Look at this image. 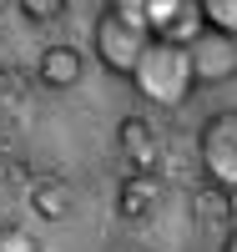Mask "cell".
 Instances as JSON below:
<instances>
[{"mask_svg":"<svg viewBox=\"0 0 237 252\" xmlns=\"http://www.w3.org/2000/svg\"><path fill=\"white\" fill-rule=\"evenodd\" d=\"M132 86L141 91V101H152L162 111H182L192 91H197V71H192V56L187 46H171V40H152L141 51L136 71H132Z\"/></svg>","mask_w":237,"mask_h":252,"instance_id":"1","label":"cell"},{"mask_svg":"<svg viewBox=\"0 0 237 252\" xmlns=\"http://www.w3.org/2000/svg\"><path fill=\"white\" fill-rule=\"evenodd\" d=\"M146 46H152V31H146L136 15H126V10H96L91 51H96V61H101V71L132 81V71H136V61H141Z\"/></svg>","mask_w":237,"mask_h":252,"instance_id":"2","label":"cell"},{"mask_svg":"<svg viewBox=\"0 0 237 252\" xmlns=\"http://www.w3.org/2000/svg\"><path fill=\"white\" fill-rule=\"evenodd\" d=\"M197 172H202V182L237 197V106L212 111L197 126Z\"/></svg>","mask_w":237,"mask_h":252,"instance_id":"3","label":"cell"},{"mask_svg":"<svg viewBox=\"0 0 237 252\" xmlns=\"http://www.w3.org/2000/svg\"><path fill=\"white\" fill-rule=\"evenodd\" d=\"M116 161L126 177H162L167 141L146 116H121L116 121Z\"/></svg>","mask_w":237,"mask_h":252,"instance_id":"4","label":"cell"},{"mask_svg":"<svg viewBox=\"0 0 237 252\" xmlns=\"http://www.w3.org/2000/svg\"><path fill=\"white\" fill-rule=\"evenodd\" d=\"M136 20L152 40H171V46H192L207 20H202V0H136Z\"/></svg>","mask_w":237,"mask_h":252,"instance_id":"5","label":"cell"},{"mask_svg":"<svg viewBox=\"0 0 237 252\" xmlns=\"http://www.w3.org/2000/svg\"><path fill=\"white\" fill-rule=\"evenodd\" d=\"M187 56H192V71H197V86H227L237 76V40H227L217 31H202L187 46Z\"/></svg>","mask_w":237,"mask_h":252,"instance_id":"6","label":"cell"},{"mask_svg":"<svg viewBox=\"0 0 237 252\" xmlns=\"http://www.w3.org/2000/svg\"><path fill=\"white\" fill-rule=\"evenodd\" d=\"M31 81L40 91H76L86 81V56L76 46H40L35 51V66H31Z\"/></svg>","mask_w":237,"mask_h":252,"instance_id":"7","label":"cell"},{"mask_svg":"<svg viewBox=\"0 0 237 252\" xmlns=\"http://www.w3.org/2000/svg\"><path fill=\"white\" fill-rule=\"evenodd\" d=\"M35 116V81L20 66H0V136L26 131Z\"/></svg>","mask_w":237,"mask_h":252,"instance_id":"8","label":"cell"},{"mask_svg":"<svg viewBox=\"0 0 237 252\" xmlns=\"http://www.w3.org/2000/svg\"><path fill=\"white\" fill-rule=\"evenodd\" d=\"M167 202V182L162 177H121L116 182V217L126 227H146Z\"/></svg>","mask_w":237,"mask_h":252,"instance_id":"9","label":"cell"},{"mask_svg":"<svg viewBox=\"0 0 237 252\" xmlns=\"http://www.w3.org/2000/svg\"><path fill=\"white\" fill-rule=\"evenodd\" d=\"M26 202L40 222H66L76 212V187L61 177V172H31L26 182Z\"/></svg>","mask_w":237,"mask_h":252,"instance_id":"10","label":"cell"},{"mask_svg":"<svg viewBox=\"0 0 237 252\" xmlns=\"http://www.w3.org/2000/svg\"><path fill=\"white\" fill-rule=\"evenodd\" d=\"M192 222L202 227V232H222V227H232L237 217V197L222 192V187H212V182H192Z\"/></svg>","mask_w":237,"mask_h":252,"instance_id":"11","label":"cell"},{"mask_svg":"<svg viewBox=\"0 0 237 252\" xmlns=\"http://www.w3.org/2000/svg\"><path fill=\"white\" fill-rule=\"evenodd\" d=\"M15 10L26 26H56V20H66L71 0H15Z\"/></svg>","mask_w":237,"mask_h":252,"instance_id":"12","label":"cell"},{"mask_svg":"<svg viewBox=\"0 0 237 252\" xmlns=\"http://www.w3.org/2000/svg\"><path fill=\"white\" fill-rule=\"evenodd\" d=\"M26 182H31V166L20 161L5 141H0V197H10V192H26Z\"/></svg>","mask_w":237,"mask_h":252,"instance_id":"13","label":"cell"},{"mask_svg":"<svg viewBox=\"0 0 237 252\" xmlns=\"http://www.w3.org/2000/svg\"><path fill=\"white\" fill-rule=\"evenodd\" d=\"M202 20H207V31L237 40V0H202Z\"/></svg>","mask_w":237,"mask_h":252,"instance_id":"14","label":"cell"},{"mask_svg":"<svg viewBox=\"0 0 237 252\" xmlns=\"http://www.w3.org/2000/svg\"><path fill=\"white\" fill-rule=\"evenodd\" d=\"M0 252H40V242H35V232H26V227L0 222Z\"/></svg>","mask_w":237,"mask_h":252,"instance_id":"15","label":"cell"},{"mask_svg":"<svg viewBox=\"0 0 237 252\" xmlns=\"http://www.w3.org/2000/svg\"><path fill=\"white\" fill-rule=\"evenodd\" d=\"M222 252H237V222L227 227V237H222Z\"/></svg>","mask_w":237,"mask_h":252,"instance_id":"16","label":"cell"},{"mask_svg":"<svg viewBox=\"0 0 237 252\" xmlns=\"http://www.w3.org/2000/svg\"><path fill=\"white\" fill-rule=\"evenodd\" d=\"M96 5H101V10H111V0H96Z\"/></svg>","mask_w":237,"mask_h":252,"instance_id":"17","label":"cell"}]
</instances>
